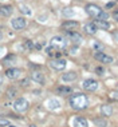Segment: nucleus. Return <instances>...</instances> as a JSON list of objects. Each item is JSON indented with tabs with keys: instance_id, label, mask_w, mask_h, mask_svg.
Segmentation results:
<instances>
[{
	"instance_id": "nucleus-8",
	"label": "nucleus",
	"mask_w": 118,
	"mask_h": 127,
	"mask_svg": "<svg viewBox=\"0 0 118 127\" xmlns=\"http://www.w3.org/2000/svg\"><path fill=\"white\" fill-rule=\"evenodd\" d=\"M11 23H12V27H14V30H16V31L24 30L26 25H27V21H26L24 18H15Z\"/></svg>"
},
{
	"instance_id": "nucleus-4",
	"label": "nucleus",
	"mask_w": 118,
	"mask_h": 127,
	"mask_svg": "<svg viewBox=\"0 0 118 127\" xmlns=\"http://www.w3.org/2000/svg\"><path fill=\"white\" fill-rule=\"evenodd\" d=\"M50 43H51V47L57 48V50H62V48H64L67 45V42L63 36H54Z\"/></svg>"
},
{
	"instance_id": "nucleus-3",
	"label": "nucleus",
	"mask_w": 118,
	"mask_h": 127,
	"mask_svg": "<svg viewBox=\"0 0 118 127\" xmlns=\"http://www.w3.org/2000/svg\"><path fill=\"white\" fill-rule=\"evenodd\" d=\"M28 106H30L28 100L24 99V98H18V99H15V102H14V108H15L18 112H24V111H27V110H28Z\"/></svg>"
},
{
	"instance_id": "nucleus-36",
	"label": "nucleus",
	"mask_w": 118,
	"mask_h": 127,
	"mask_svg": "<svg viewBox=\"0 0 118 127\" xmlns=\"http://www.w3.org/2000/svg\"><path fill=\"white\" fill-rule=\"evenodd\" d=\"M1 84H3V76L0 75V86H1Z\"/></svg>"
},
{
	"instance_id": "nucleus-27",
	"label": "nucleus",
	"mask_w": 118,
	"mask_h": 127,
	"mask_svg": "<svg viewBox=\"0 0 118 127\" xmlns=\"http://www.w3.org/2000/svg\"><path fill=\"white\" fill-rule=\"evenodd\" d=\"M93 48L97 51V52H98V51H102L103 50V44L98 43V42H94V43H93Z\"/></svg>"
},
{
	"instance_id": "nucleus-22",
	"label": "nucleus",
	"mask_w": 118,
	"mask_h": 127,
	"mask_svg": "<svg viewBox=\"0 0 118 127\" xmlns=\"http://www.w3.org/2000/svg\"><path fill=\"white\" fill-rule=\"evenodd\" d=\"M19 9H20V12H22V14H24V15H31L32 14L31 8H30L28 5H26V4H20V5H19Z\"/></svg>"
},
{
	"instance_id": "nucleus-1",
	"label": "nucleus",
	"mask_w": 118,
	"mask_h": 127,
	"mask_svg": "<svg viewBox=\"0 0 118 127\" xmlns=\"http://www.w3.org/2000/svg\"><path fill=\"white\" fill-rule=\"evenodd\" d=\"M70 105L74 110L81 111V110L87 108L88 99H87L86 95H83V94H75V95H71V98H70Z\"/></svg>"
},
{
	"instance_id": "nucleus-10",
	"label": "nucleus",
	"mask_w": 118,
	"mask_h": 127,
	"mask_svg": "<svg viewBox=\"0 0 118 127\" xmlns=\"http://www.w3.org/2000/svg\"><path fill=\"white\" fill-rule=\"evenodd\" d=\"M20 75H22V71L19 70V68H8V70L5 71V76H7L8 79H18Z\"/></svg>"
},
{
	"instance_id": "nucleus-9",
	"label": "nucleus",
	"mask_w": 118,
	"mask_h": 127,
	"mask_svg": "<svg viewBox=\"0 0 118 127\" xmlns=\"http://www.w3.org/2000/svg\"><path fill=\"white\" fill-rule=\"evenodd\" d=\"M67 38L75 44H81L82 42H83L82 35L78 34V32H75V31H67Z\"/></svg>"
},
{
	"instance_id": "nucleus-33",
	"label": "nucleus",
	"mask_w": 118,
	"mask_h": 127,
	"mask_svg": "<svg viewBox=\"0 0 118 127\" xmlns=\"http://www.w3.org/2000/svg\"><path fill=\"white\" fill-rule=\"evenodd\" d=\"M22 86H23V87H27V86H28V80H27V79L23 80V82H22Z\"/></svg>"
},
{
	"instance_id": "nucleus-5",
	"label": "nucleus",
	"mask_w": 118,
	"mask_h": 127,
	"mask_svg": "<svg viewBox=\"0 0 118 127\" xmlns=\"http://www.w3.org/2000/svg\"><path fill=\"white\" fill-rule=\"evenodd\" d=\"M82 87H83L86 91H90V92H94V91L98 90V87H99V83L97 82V80L94 79H86L83 80V83H82Z\"/></svg>"
},
{
	"instance_id": "nucleus-16",
	"label": "nucleus",
	"mask_w": 118,
	"mask_h": 127,
	"mask_svg": "<svg viewBox=\"0 0 118 127\" xmlns=\"http://www.w3.org/2000/svg\"><path fill=\"white\" fill-rule=\"evenodd\" d=\"M14 12V8L11 5H0V15L4 16V18H8V16L12 15Z\"/></svg>"
},
{
	"instance_id": "nucleus-6",
	"label": "nucleus",
	"mask_w": 118,
	"mask_h": 127,
	"mask_svg": "<svg viewBox=\"0 0 118 127\" xmlns=\"http://www.w3.org/2000/svg\"><path fill=\"white\" fill-rule=\"evenodd\" d=\"M50 66H51V68H54V70H57V71H62V70H64V68H66L67 62H66V59H62V58H57V59L51 60Z\"/></svg>"
},
{
	"instance_id": "nucleus-37",
	"label": "nucleus",
	"mask_w": 118,
	"mask_h": 127,
	"mask_svg": "<svg viewBox=\"0 0 118 127\" xmlns=\"http://www.w3.org/2000/svg\"><path fill=\"white\" fill-rule=\"evenodd\" d=\"M1 38H3V35H1V32H0V40H1Z\"/></svg>"
},
{
	"instance_id": "nucleus-40",
	"label": "nucleus",
	"mask_w": 118,
	"mask_h": 127,
	"mask_svg": "<svg viewBox=\"0 0 118 127\" xmlns=\"http://www.w3.org/2000/svg\"><path fill=\"white\" fill-rule=\"evenodd\" d=\"M78 1H81V0H78Z\"/></svg>"
},
{
	"instance_id": "nucleus-17",
	"label": "nucleus",
	"mask_w": 118,
	"mask_h": 127,
	"mask_svg": "<svg viewBox=\"0 0 118 127\" xmlns=\"http://www.w3.org/2000/svg\"><path fill=\"white\" fill-rule=\"evenodd\" d=\"M85 31H86L88 35H95L98 28L94 23H87V24H85Z\"/></svg>"
},
{
	"instance_id": "nucleus-24",
	"label": "nucleus",
	"mask_w": 118,
	"mask_h": 127,
	"mask_svg": "<svg viewBox=\"0 0 118 127\" xmlns=\"http://www.w3.org/2000/svg\"><path fill=\"white\" fill-rule=\"evenodd\" d=\"M94 125L98 127H107V122H106V119L98 118V119H94Z\"/></svg>"
},
{
	"instance_id": "nucleus-18",
	"label": "nucleus",
	"mask_w": 118,
	"mask_h": 127,
	"mask_svg": "<svg viewBox=\"0 0 118 127\" xmlns=\"http://www.w3.org/2000/svg\"><path fill=\"white\" fill-rule=\"evenodd\" d=\"M101 112H102L103 116H111V114H113V107L109 106V105H103V106H101Z\"/></svg>"
},
{
	"instance_id": "nucleus-29",
	"label": "nucleus",
	"mask_w": 118,
	"mask_h": 127,
	"mask_svg": "<svg viewBox=\"0 0 118 127\" xmlns=\"http://www.w3.org/2000/svg\"><path fill=\"white\" fill-rule=\"evenodd\" d=\"M109 98L113 100H118V91H111L109 94Z\"/></svg>"
},
{
	"instance_id": "nucleus-12",
	"label": "nucleus",
	"mask_w": 118,
	"mask_h": 127,
	"mask_svg": "<svg viewBox=\"0 0 118 127\" xmlns=\"http://www.w3.org/2000/svg\"><path fill=\"white\" fill-rule=\"evenodd\" d=\"M46 107H47L48 110H51V111H54V110H58L59 107H60V102H59L58 99H48L47 102H46Z\"/></svg>"
},
{
	"instance_id": "nucleus-38",
	"label": "nucleus",
	"mask_w": 118,
	"mask_h": 127,
	"mask_svg": "<svg viewBox=\"0 0 118 127\" xmlns=\"http://www.w3.org/2000/svg\"><path fill=\"white\" fill-rule=\"evenodd\" d=\"M8 127H16V126H14V125H9Z\"/></svg>"
},
{
	"instance_id": "nucleus-14",
	"label": "nucleus",
	"mask_w": 118,
	"mask_h": 127,
	"mask_svg": "<svg viewBox=\"0 0 118 127\" xmlns=\"http://www.w3.org/2000/svg\"><path fill=\"white\" fill-rule=\"evenodd\" d=\"M31 79L34 80V82L39 83V84H43L44 83V75L42 72H39V71H34V72L31 74Z\"/></svg>"
},
{
	"instance_id": "nucleus-30",
	"label": "nucleus",
	"mask_w": 118,
	"mask_h": 127,
	"mask_svg": "<svg viewBox=\"0 0 118 127\" xmlns=\"http://www.w3.org/2000/svg\"><path fill=\"white\" fill-rule=\"evenodd\" d=\"M24 45H26V48H27V50H31V48H34V43H32L31 40H26Z\"/></svg>"
},
{
	"instance_id": "nucleus-21",
	"label": "nucleus",
	"mask_w": 118,
	"mask_h": 127,
	"mask_svg": "<svg viewBox=\"0 0 118 127\" xmlns=\"http://www.w3.org/2000/svg\"><path fill=\"white\" fill-rule=\"evenodd\" d=\"M16 95H18V90L14 88V87H9V88L7 90V96H8V99H15Z\"/></svg>"
},
{
	"instance_id": "nucleus-15",
	"label": "nucleus",
	"mask_w": 118,
	"mask_h": 127,
	"mask_svg": "<svg viewBox=\"0 0 118 127\" xmlns=\"http://www.w3.org/2000/svg\"><path fill=\"white\" fill-rule=\"evenodd\" d=\"M77 78H78V75H77V72H74V71H68V72L62 75V80H63V82H74Z\"/></svg>"
},
{
	"instance_id": "nucleus-20",
	"label": "nucleus",
	"mask_w": 118,
	"mask_h": 127,
	"mask_svg": "<svg viewBox=\"0 0 118 127\" xmlns=\"http://www.w3.org/2000/svg\"><path fill=\"white\" fill-rule=\"evenodd\" d=\"M94 24L97 25V28H102V30H109L110 28V23L107 20H95Z\"/></svg>"
},
{
	"instance_id": "nucleus-39",
	"label": "nucleus",
	"mask_w": 118,
	"mask_h": 127,
	"mask_svg": "<svg viewBox=\"0 0 118 127\" xmlns=\"http://www.w3.org/2000/svg\"><path fill=\"white\" fill-rule=\"evenodd\" d=\"M0 1H4V0H0Z\"/></svg>"
},
{
	"instance_id": "nucleus-34",
	"label": "nucleus",
	"mask_w": 118,
	"mask_h": 127,
	"mask_svg": "<svg viewBox=\"0 0 118 127\" xmlns=\"http://www.w3.org/2000/svg\"><path fill=\"white\" fill-rule=\"evenodd\" d=\"M113 5H114V3H107V4H106V8H111Z\"/></svg>"
},
{
	"instance_id": "nucleus-26",
	"label": "nucleus",
	"mask_w": 118,
	"mask_h": 127,
	"mask_svg": "<svg viewBox=\"0 0 118 127\" xmlns=\"http://www.w3.org/2000/svg\"><path fill=\"white\" fill-rule=\"evenodd\" d=\"M15 60H16V56H15V55H9V56H5V59H4V62H5V63H8V64H12Z\"/></svg>"
},
{
	"instance_id": "nucleus-31",
	"label": "nucleus",
	"mask_w": 118,
	"mask_h": 127,
	"mask_svg": "<svg viewBox=\"0 0 118 127\" xmlns=\"http://www.w3.org/2000/svg\"><path fill=\"white\" fill-rule=\"evenodd\" d=\"M95 72H97V75H103L105 70H103L102 67H97V68H95Z\"/></svg>"
},
{
	"instance_id": "nucleus-11",
	"label": "nucleus",
	"mask_w": 118,
	"mask_h": 127,
	"mask_svg": "<svg viewBox=\"0 0 118 127\" xmlns=\"http://www.w3.org/2000/svg\"><path fill=\"white\" fill-rule=\"evenodd\" d=\"M73 126L74 127H88V122L83 116H75L73 120Z\"/></svg>"
},
{
	"instance_id": "nucleus-35",
	"label": "nucleus",
	"mask_w": 118,
	"mask_h": 127,
	"mask_svg": "<svg viewBox=\"0 0 118 127\" xmlns=\"http://www.w3.org/2000/svg\"><path fill=\"white\" fill-rule=\"evenodd\" d=\"M3 52H4V47H0V56H1Z\"/></svg>"
},
{
	"instance_id": "nucleus-23",
	"label": "nucleus",
	"mask_w": 118,
	"mask_h": 127,
	"mask_svg": "<svg viewBox=\"0 0 118 127\" xmlns=\"http://www.w3.org/2000/svg\"><path fill=\"white\" fill-rule=\"evenodd\" d=\"M62 15L66 16V18H73V16L75 15V12H74L73 8H64L63 11H62Z\"/></svg>"
},
{
	"instance_id": "nucleus-28",
	"label": "nucleus",
	"mask_w": 118,
	"mask_h": 127,
	"mask_svg": "<svg viewBox=\"0 0 118 127\" xmlns=\"http://www.w3.org/2000/svg\"><path fill=\"white\" fill-rule=\"evenodd\" d=\"M46 52L50 55V56H51V55H55V54H57V48H54V47H48L47 50H46ZM57 56H59V54H57Z\"/></svg>"
},
{
	"instance_id": "nucleus-41",
	"label": "nucleus",
	"mask_w": 118,
	"mask_h": 127,
	"mask_svg": "<svg viewBox=\"0 0 118 127\" xmlns=\"http://www.w3.org/2000/svg\"><path fill=\"white\" fill-rule=\"evenodd\" d=\"M117 1H118V0H117Z\"/></svg>"
},
{
	"instance_id": "nucleus-32",
	"label": "nucleus",
	"mask_w": 118,
	"mask_h": 127,
	"mask_svg": "<svg viewBox=\"0 0 118 127\" xmlns=\"http://www.w3.org/2000/svg\"><path fill=\"white\" fill-rule=\"evenodd\" d=\"M113 18H114V20H117V21H118V8H117V9H114V12H113Z\"/></svg>"
},
{
	"instance_id": "nucleus-7",
	"label": "nucleus",
	"mask_w": 118,
	"mask_h": 127,
	"mask_svg": "<svg viewBox=\"0 0 118 127\" xmlns=\"http://www.w3.org/2000/svg\"><path fill=\"white\" fill-rule=\"evenodd\" d=\"M94 58H95L99 63H105V64L113 63V56H110V55L102 52V51H98V52H95V54H94Z\"/></svg>"
},
{
	"instance_id": "nucleus-19",
	"label": "nucleus",
	"mask_w": 118,
	"mask_h": 127,
	"mask_svg": "<svg viewBox=\"0 0 118 127\" xmlns=\"http://www.w3.org/2000/svg\"><path fill=\"white\" fill-rule=\"evenodd\" d=\"M71 91H73V88L68 86H60L57 88V92L59 95H68V94H71Z\"/></svg>"
},
{
	"instance_id": "nucleus-13",
	"label": "nucleus",
	"mask_w": 118,
	"mask_h": 127,
	"mask_svg": "<svg viewBox=\"0 0 118 127\" xmlns=\"http://www.w3.org/2000/svg\"><path fill=\"white\" fill-rule=\"evenodd\" d=\"M78 25H79V23H78V21L67 20V21H64L63 24H62V28L66 30V31H73V30H75V28H78Z\"/></svg>"
},
{
	"instance_id": "nucleus-25",
	"label": "nucleus",
	"mask_w": 118,
	"mask_h": 127,
	"mask_svg": "<svg viewBox=\"0 0 118 127\" xmlns=\"http://www.w3.org/2000/svg\"><path fill=\"white\" fill-rule=\"evenodd\" d=\"M11 125L8 118H4V116H0V127H8Z\"/></svg>"
},
{
	"instance_id": "nucleus-2",
	"label": "nucleus",
	"mask_w": 118,
	"mask_h": 127,
	"mask_svg": "<svg viewBox=\"0 0 118 127\" xmlns=\"http://www.w3.org/2000/svg\"><path fill=\"white\" fill-rule=\"evenodd\" d=\"M85 9H86L88 16L97 19V20H109V14H106L105 11H102V9L95 4H87Z\"/></svg>"
}]
</instances>
